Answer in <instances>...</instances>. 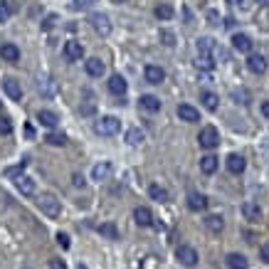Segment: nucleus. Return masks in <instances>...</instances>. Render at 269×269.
Listing matches in <instances>:
<instances>
[{
	"instance_id": "obj_28",
	"label": "nucleus",
	"mask_w": 269,
	"mask_h": 269,
	"mask_svg": "<svg viewBox=\"0 0 269 269\" xmlns=\"http://www.w3.org/2000/svg\"><path fill=\"white\" fill-rule=\"evenodd\" d=\"M148 195H151V200H156V203H166V200H168V190L161 188V185H151V188H148Z\"/></svg>"
},
{
	"instance_id": "obj_2",
	"label": "nucleus",
	"mask_w": 269,
	"mask_h": 269,
	"mask_svg": "<svg viewBox=\"0 0 269 269\" xmlns=\"http://www.w3.org/2000/svg\"><path fill=\"white\" fill-rule=\"evenodd\" d=\"M198 143H200V148H205V151L217 148V146H220V131H217L215 126H203L200 134H198Z\"/></svg>"
},
{
	"instance_id": "obj_21",
	"label": "nucleus",
	"mask_w": 269,
	"mask_h": 269,
	"mask_svg": "<svg viewBox=\"0 0 269 269\" xmlns=\"http://www.w3.org/2000/svg\"><path fill=\"white\" fill-rule=\"evenodd\" d=\"M126 87H129V84H126V79L121 77V74H114V77L109 79V92H111V94H116V96L126 94Z\"/></svg>"
},
{
	"instance_id": "obj_14",
	"label": "nucleus",
	"mask_w": 269,
	"mask_h": 269,
	"mask_svg": "<svg viewBox=\"0 0 269 269\" xmlns=\"http://www.w3.org/2000/svg\"><path fill=\"white\" fill-rule=\"evenodd\" d=\"M188 208L193 212H200L208 208V198L203 195V193H188Z\"/></svg>"
},
{
	"instance_id": "obj_38",
	"label": "nucleus",
	"mask_w": 269,
	"mask_h": 269,
	"mask_svg": "<svg viewBox=\"0 0 269 269\" xmlns=\"http://www.w3.org/2000/svg\"><path fill=\"white\" fill-rule=\"evenodd\" d=\"M50 269H67V264L62 259H50Z\"/></svg>"
},
{
	"instance_id": "obj_5",
	"label": "nucleus",
	"mask_w": 269,
	"mask_h": 269,
	"mask_svg": "<svg viewBox=\"0 0 269 269\" xmlns=\"http://www.w3.org/2000/svg\"><path fill=\"white\" fill-rule=\"evenodd\" d=\"M175 257H178V262H180L183 267H195V264H198V252H195V247H190V245H180V247L175 250Z\"/></svg>"
},
{
	"instance_id": "obj_20",
	"label": "nucleus",
	"mask_w": 269,
	"mask_h": 269,
	"mask_svg": "<svg viewBox=\"0 0 269 269\" xmlns=\"http://www.w3.org/2000/svg\"><path fill=\"white\" fill-rule=\"evenodd\" d=\"M0 57L5 59V62H18V59H20L18 45H13V42H5V45L0 47Z\"/></svg>"
},
{
	"instance_id": "obj_29",
	"label": "nucleus",
	"mask_w": 269,
	"mask_h": 269,
	"mask_svg": "<svg viewBox=\"0 0 269 269\" xmlns=\"http://www.w3.org/2000/svg\"><path fill=\"white\" fill-rule=\"evenodd\" d=\"M99 235H104V237H109V240H119V230H116L114 222H104V225H99Z\"/></svg>"
},
{
	"instance_id": "obj_7",
	"label": "nucleus",
	"mask_w": 269,
	"mask_h": 269,
	"mask_svg": "<svg viewBox=\"0 0 269 269\" xmlns=\"http://www.w3.org/2000/svg\"><path fill=\"white\" fill-rule=\"evenodd\" d=\"M64 57L69 59V62H77V59L84 57V47H82V42L77 40H69V42H64Z\"/></svg>"
},
{
	"instance_id": "obj_9",
	"label": "nucleus",
	"mask_w": 269,
	"mask_h": 269,
	"mask_svg": "<svg viewBox=\"0 0 269 269\" xmlns=\"http://www.w3.org/2000/svg\"><path fill=\"white\" fill-rule=\"evenodd\" d=\"M143 77H146L148 84H161V82L166 79V69L158 67V64H148V67L143 69Z\"/></svg>"
},
{
	"instance_id": "obj_8",
	"label": "nucleus",
	"mask_w": 269,
	"mask_h": 269,
	"mask_svg": "<svg viewBox=\"0 0 269 269\" xmlns=\"http://www.w3.org/2000/svg\"><path fill=\"white\" fill-rule=\"evenodd\" d=\"M111 173H114V166H111L109 161H101V163H96L94 168H92V178L99 180V183H101V180H109Z\"/></svg>"
},
{
	"instance_id": "obj_4",
	"label": "nucleus",
	"mask_w": 269,
	"mask_h": 269,
	"mask_svg": "<svg viewBox=\"0 0 269 269\" xmlns=\"http://www.w3.org/2000/svg\"><path fill=\"white\" fill-rule=\"evenodd\" d=\"M37 205H40V210L45 212L47 217H59V212H62V208H59V200L55 198V195H50V193L40 195Z\"/></svg>"
},
{
	"instance_id": "obj_34",
	"label": "nucleus",
	"mask_w": 269,
	"mask_h": 269,
	"mask_svg": "<svg viewBox=\"0 0 269 269\" xmlns=\"http://www.w3.org/2000/svg\"><path fill=\"white\" fill-rule=\"evenodd\" d=\"M25 166H27V158H22V161H20V166H15V168H8L5 173L10 175V178H18V175L25 171Z\"/></svg>"
},
{
	"instance_id": "obj_13",
	"label": "nucleus",
	"mask_w": 269,
	"mask_h": 269,
	"mask_svg": "<svg viewBox=\"0 0 269 269\" xmlns=\"http://www.w3.org/2000/svg\"><path fill=\"white\" fill-rule=\"evenodd\" d=\"M247 69L254 72V74H264L267 72V59L262 57V55H250L247 57Z\"/></svg>"
},
{
	"instance_id": "obj_39",
	"label": "nucleus",
	"mask_w": 269,
	"mask_h": 269,
	"mask_svg": "<svg viewBox=\"0 0 269 269\" xmlns=\"http://www.w3.org/2000/svg\"><path fill=\"white\" fill-rule=\"evenodd\" d=\"M72 183H74V185H77V188H84V175L74 173V175H72Z\"/></svg>"
},
{
	"instance_id": "obj_30",
	"label": "nucleus",
	"mask_w": 269,
	"mask_h": 269,
	"mask_svg": "<svg viewBox=\"0 0 269 269\" xmlns=\"http://www.w3.org/2000/svg\"><path fill=\"white\" fill-rule=\"evenodd\" d=\"M143 138H146V134H143L141 129H129V131H126V141H129L131 146H138Z\"/></svg>"
},
{
	"instance_id": "obj_41",
	"label": "nucleus",
	"mask_w": 269,
	"mask_h": 269,
	"mask_svg": "<svg viewBox=\"0 0 269 269\" xmlns=\"http://www.w3.org/2000/svg\"><path fill=\"white\" fill-rule=\"evenodd\" d=\"M262 114L269 119V101H264V104H262Z\"/></svg>"
},
{
	"instance_id": "obj_10",
	"label": "nucleus",
	"mask_w": 269,
	"mask_h": 269,
	"mask_svg": "<svg viewBox=\"0 0 269 269\" xmlns=\"http://www.w3.org/2000/svg\"><path fill=\"white\" fill-rule=\"evenodd\" d=\"M134 220H136V225H141V227H151L153 225V212L148 210V208H143V205H138L134 210Z\"/></svg>"
},
{
	"instance_id": "obj_33",
	"label": "nucleus",
	"mask_w": 269,
	"mask_h": 269,
	"mask_svg": "<svg viewBox=\"0 0 269 269\" xmlns=\"http://www.w3.org/2000/svg\"><path fill=\"white\" fill-rule=\"evenodd\" d=\"M0 134H5V136L13 134V121L8 116H0Z\"/></svg>"
},
{
	"instance_id": "obj_43",
	"label": "nucleus",
	"mask_w": 269,
	"mask_h": 269,
	"mask_svg": "<svg viewBox=\"0 0 269 269\" xmlns=\"http://www.w3.org/2000/svg\"><path fill=\"white\" fill-rule=\"evenodd\" d=\"M0 109H3V101H0Z\"/></svg>"
},
{
	"instance_id": "obj_25",
	"label": "nucleus",
	"mask_w": 269,
	"mask_h": 269,
	"mask_svg": "<svg viewBox=\"0 0 269 269\" xmlns=\"http://www.w3.org/2000/svg\"><path fill=\"white\" fill-rule=\"evenodd\" d=\"M227 171L235 175H240L242 171H245V158L242 156H237V153H230L227 156Z\"/></svg>"
},
{
	"instance_id": "obj_1",
	"label": "nucleus",
	"mask_w": 269,
	"mask_h": 269,
	"mask_svg": "<svg viewBox=\"0 0 269 269\" xmlns=\"http://www.w3.org/2000/svg\"><path fill=\"white\" fill-rule=\"evenodd\" d=\"M195 47H198V64L203 69H212L215 67V42L210 37H200Z\"/></svg>"
},
{
	"instance_id": "obj_42",
	"label": "nucleus",
	"mask_w": 269,
	"mask_h": 269,
	"mask_svg": "<svg viewBox=\"0 0 269 269\" xmlns=\"http://www.w3.org/2000/svg\"><path fill=\"white\" fill-rule=\"evenodd\" d=\"M227 3H230V5H242L245 0H227Z\"/></svg>"
},
{
	"instance_id": "obj_22",
	"label": "nucleus",
	"mask_w": 269,
	"mask_h": 269,
	"mask_svg": "<svg viewBox=\"0 0 269 269\" xmlns=\"http://www.w3.org/2000/svg\"><path fill=\"white\" fill-rule=\"evenodd\" d=\"M141 109H146V111H151V114H156V111H161V99L153 94H143L141 96Z\"/></svg>"
},
{
	"instance_id": "obj_15",
	"label": "nucleus",
	"mask_w": 269,
	"mask_h": 269,
	"mask_svg": "<svg viewBox=\"0 0 269 269\" xmlns=\"http://www.w3.org/2000/svg\"><path fill=\"white\" fill-rule=\"evenodd\" d=\"M84 69H87L89 77H101L106 67H104V62H101L99 57H89L87 62H84Z\"/></svg>"
},
{
	"instance_id": "obj_19",
	"label": "nucleus",
	"mask_w": 269,
	"mask_h": 269,
	"mask_svg": "<svg viewBox=\"0 0 269 269\" xmlns=\"http://www.w3.org/2000/svg\"><path fill=\"white\" fill-rule=\"evenodd\" d=\"M37 121L42 124V126H47V129H55L59 121V116L55 114V111H50V109H40L37 111Z\"/></svg>"
},
{
	"instance_id": "obj_12",
	"label": "nucleus",
	"mask_w": 269,
	"mask_h": 269,
	"mask_svg": "<svg viewBox=\"0 0 269 269\" xmlns=\"http://www.w3.org/2000/svg\"><path fill=\"white\" fill-rule=\"evenodd\" d=\"M178 116H180V121H188V124L200 121V111L195 106H190V104H180L178 106Z\"/></svg>"
},
{
	"instance_id": "obj_17",
	"label": "nucleus",
	"mask_w": 269,
	"mask_h": 269,
	"mask_svg": "<svg viewBox=\"0 0 269 269\" xmlns=\"http://www.w3.org/2000/svg\"><path fill=\"white\" fill-rule=\"evenodd\" d=\"M225 264H227V269H247V257L240 252H230L225 257Z\"/></svg>"
},
{
	"instance_id": "obj_27",
	"label": "nucleus",
	"mask_w": 269,
	"mask_h": 269,
	"mask_svg": "<svg viewBox=\"0 0 269 269\" xmlns=\"http://www.w3.org/2000/svg\"><path fill=\"white\" fill-rule=\"evenodd\" d=\"M217 94H212V92H200V104L208 109V111H217Z\"/></svg>"
},
{
	"instance_id": "obj_31",
	"label": "nucleus",
	"mask_w": 269,
	"mask_h": 269,
	"mask_svg": "<svg viewBox=\"0 0 269 269\" xmlns=\"http://www.w3.org/2000/svg\"><path fill=\"white\" fill-rule=\"evenodd\" d=\"M156 18L158 20H171L173 18V8H171L168 3H161V5L156 8Z\"/></svg>"
},
{
	"instance_id": "obj_24",
	"label": "nucleus",
	"mask_w": 269,
	"mask_h": 269,
	"mask_svg": "<svg viewBox=\"0 0 269 269\" xmlns=\"http://www.w3.org/2000/svg\"><path fill=\"white\" fill-rule=\"evenodd\" d=\"M205 227H208L212 235H220V232H222V227H225L222 215H208V217H205Z\"/></svg>"
},
{
	"instance_id": "obj_36",
	"label": "nucleus",
	"mask_w": 269,
	"mask_h": 269,
	"mask_svg": "<svg viewBox=\"0 0 269 269\" xmlns=\"http://www.w3.org/2000/svg\"><path fill=\"white\" fill-rule=\"evenodd\" d=\"M161 40H163V45H168V47H173L175 45V35L173 32H168V30H161Z\"/></svg>"
},
{
	"instance_id": "obj_6",
	"label": "nucleus",
	"mask_w": 269,
	"mask_h": 269,
	"mask_svg": "<svg viewBox=\"0 0 269 269\" xmlns=\"http://www.w3.org/2000/svg\"><path fill=\"white\" fill-rule=\"evenodd\" d=\"M89 22L94 25L96 32H99V35H104V37L111 32V22H109L106 15H101V13H92V15H89Z\"/></svg>"
},
{
	"instance_id": "obj_11",
	"label": "nucleus",
	"mask_w": 269,
	"mask_h": 269,
	"mask_svg": "<svg viewBox=\"0 0 269 269\" xmlns=\"http://www.w3.org/2000/svg\"><path fill=\"white\" fill-rule=\"evenodd\" d=\"M242 215H245V220H250V222H259L262 220V208L257 205V203H242Z\"/></svg>"
},
{
	"instance_id": "obj_18",
	"label": "nucleus",
	"mask_w": 269,
	"mask_h": 269,
	"mask_svg": "<svg viewBox=\"0 0 269 269\" xmlns=\"http://www.w3.org/2000/svg\"><path fill=\"white\" fill-rule=\"evenodd\" d=\"M3 89H5V94L10 96L13 101H20V99H22V87H20L15 79H5V82H3Z\"/></svg>"
},
{
	"instance_id": "obj_23",
	"label": "nucleus",
	"mask_w": 269,
	"mask_h": 269,
	"mask_svg": "<svg viewBox=\"0 0 269 269\" xmlns=\"http://www.w3.org/2000/svg\"><path fill=\"white\" fill-rule=\"evenodd\" d=\"M15 188H18L22 195H32V193H35V180L27 178V175H18V178H15Z\"/></svg>"
},
{
	"instance_id": "obj_35",
	"label": "nucleus",
	"mask_w": 269,
	"mask_h": 269,
	"mask_svg": "<svg viewBox=\"0 0 269 269\" xmlns=\"http://www.w3.org/2000/svg\"><path fill=\"white\" fill-rule=\"evenodd\" d=\"M10 15H13V8L8 3H0V22H8Z\"/></svg>"
},
{
	"instance_id": "obj_40",
	"label": "nucleus",
	"mask_w": 269,
	"mask_h": 269,
	"mask_svg": "<svg viewBox=\"0 0 269 269\" xmlns=\"http://www.w3.org/2000/svg\"><path fill=\"white\" fill-rule=\"evenodd\" d=\"M262 259L269 264V242H267V245H262Z\"/></svg>"
},
{
	"instance_id": "obj_26",
	"label": "nucleus",
	"mask_w": 269,
	"mask_h": 269,
	"mask_svg": "<svg viewBox=\"0 0 269 269\" xmlns=\"http://www.w3.org/2000/svg\"><path fill=\"white\" fill-rule=\"evenodd\" d=\"M200 171H203L205 175H212L215 171H217V158H215L212 153L203 156V158H200Z\"/></svg>"
},
{
	"instance_id": "obj_3",
	"label": "nucleus",
	"mask_w": 269,
	"mask_h": 269,
	"mask_svg": "<svg viewBox=\"0 0 269 269\" xmlns=\"http://www.w3.org/2000/svg\"><path fill=\"white\" fill-rule=\"evenodd\" d=\"M94 131L101 136H116L121 131V121L116 116H104V119H99L94 124Z\"/></svg>"
},
{
	"instance_id": "obj_16",
	"label": "nucleus",
	"mask_w": 269,
	"mask_h": 269,
	"mask_svg": "<svg viewBox=\"0 0 269 269\" xmlns=\"http://www.w3.org/2000/svg\"><path fill=\"white\" fill-rule=\"evenodd\" d=\"M232 47H235L237 52H252V37L237 32V35H232Z\"/></svg>"
},
{
	"instance_id": "obj_37",
	"label": "nucleus",
	"mask_w": 269,
	"mask_h": 269,
	"mask_svg": "<svg viewBox=\"0 0 269 269\" xmlns=\"http://www.w3.org/2000/svg\"><path fill=\"white\" fill-rule=\"evenodd\" d=\"M57 245L62 250H69V237H67L64 232H57Z\"/></svg>"
},
{
	"instance_id": "obj_32",
	"label": "nucleus",
	"mask_w": 269,
	"mask_h": 269,
	"mask_svg": "<svg viewBox=\"0 0 269 269\" xmlns=\"http://www.w3.org/2000/svg\"><path fill=\"white\" fill-rule=\"evenodd\" d=\"M45 141H47L50 146H64V143H67V136H64V134H57V131H52V134L45 136Z\"/></svg>"
}]
</instances>
